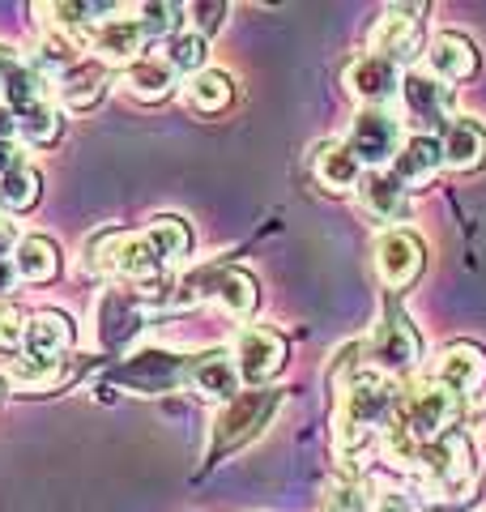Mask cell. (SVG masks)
I'll return each instance as SVG.
<instances>
[{"label": "cell", "mask_w": 486, "mask_h": 512, "mask_svg": "<svg viewBox=\"0 0 486 512\" xmlns=\"http://www.w3.org/2000/svg\"><path fill=\"white\" fill-rule=\"evenodd\" d=\"M465 402L461 397L444 393L440 384H414V389H401L393 419L384 423V457L388 466H418V453L440 440L444 431L457 427Z\"/></svg>", "instance_id": "obj_1"}, {"label": "cell", "mask_w": 486, "mask_h": 512, "mask_svg": "<svg viewBox=\"0 0 486 512\" xmlns=\"http://www.w3.org/2000/svg\"><path fill=\"white\" fill-rule=\"evenodd\" d=\"M401 389L380 372H359L342 393L333 397V448L337 457H350L371 440V431L384 427L397 410Z\"/></svg>", "instance_id": "obj_2"}, {"label": "cell", "mask_w": 486, "mask_h": 512, "mask_svg": "<svg viewBox=\"0 0 486 512\" xmlns=\"http://www.w3.org/2000/svg\"><path fill=\"white\" fill-rule=\"evenodd\" d=\"M418 483H423L427 500L440 504H465L474 500L478 491V461H474V444L461 427L444 431L440 440H431L423 453H418Z\"/></svg>", "instance_id": "obj_3"}, {"label": "cell", "mask_w": 486, "mask_h": 512, "mask_svg": "<svg viewBox=\"0 0 486 512\" xmlns=\"http://www.w3.org/2000/svg\"><path fill=\"white\" fill-rule=\"evenodd\" d=\"M162 269L167 265L145 244V235H128L120 227H107L94 239H86V274L116 278L124 286H150L154 278H162Z\"/></svg>", "instance_id": "obj_4"}, {"label": "cell", "mask_w": 486, "mask_h": 512, "mask_svg": "<svg viewBox=\"0 0 486 512\" xmlns=\"http://www.w3.org/2000/svg\"><path fill=\"white\" fill-rule=\"evenodd\" d=\"M278 406H282V393L278 389H248V393H239L235 402H226L214 414V423H209L205 461H218L222 453H235V448L256 440L269 427L273 414H278Z\"/></svg>", "instance_id": "obj_5"}, {"label": "cell", "mask_w": 486, "mask_h": 512, "mask_svg": "<svg viewBox=\"0 0 486 512\" xmlns=\"http://www.w3.org/2000/svg\"><path fill=\"white\" fill-rule=\"evenodd\" d=\"M367 359L376 363L380 376H405L418 367V359H423V342H418L410 316L397 308V299H384L380 320L367 338Z\"/></svg>", "instance_id": "obj_6"}, {"label": "cell", "mask_w": 486, "mask_h": 512, "mask_svg": "<svg viewBox=\"0 0 486 512\" xmlns=\"http://www.w3.org/2000/svg\"><path fill=\"white\" fill-rule=\"evenodd\" d=\"M423 5H388L376 26L367 35V52L384 56L393 64H410L414 56H423V22H418Z\"/></svg>", "instance_id": "obj_7"}, {"label": "cell", "mask_w": 486, "mask_h": 512, "mask_svg": "<svg viewBox=\"0 0 486 512\" xmlns=\"http://www.w3.org/2000/svg\"><path fill=\"white\" fill-rule=\"evenodd\" d=\"M346 146L354 150V158H359L367 171H384L401 150V120L384 107H363L350 124Z\"/></svg>", "instance_id": "obj_8"}, {"label": "cell", "mask_w": 486, "mask_h": 512, "mask_svg": "<svg viewBox=\"0 0 486 512\" xmlns=\"http://www.w3.org/2000/svg\"><path fill=\"white\" fill-rule=\"evenodd\" d=\"M286 338L278 329H265V325H248L235 338L231 346V359L239 367V380L252 384V389H265V384L273 380L286 367Z\"/></svg>", "instance_id": "obj_9"}, {"label": "cell", "mask_w": 486, "mask_h": 512, "mask_svg": "<svg viewBox=\"0 0 486 512\" xmlns=\"http://www.w3.org/2000/svg\"><path fill=\"white\" fill-rule=\"evenodd\" d=\"M184 367L188 359L171 355V350H141V355L124 359L116 372H111V384H124L128 393L154 397V393H171L184 384Z\"/></svg>", "instance_id": "obj_10"}, {"label": "cell", "mask_w": 486, "mask_h": 512, "mask_svg": "<svg viewBox=\"0 0 486 512\" xmlns=\"http://www.w3.org/2000/svg\"><path fill=\"white\" fill-rule=\"evenodd\" d=\"M423 265H427V248L414 231H401V227H388L376 239V274L388 291H405L423 278Z\"/></svg>", "instance_id": "obj_11"}, {"label": "cell", "mask_w": 486, "mask_h": 512, "mask_svg": "<svg viewBox=\"0 0 486 512\" xmlns=\"http://www.w3.org/2000/svg\"><path fill=\"white\" fill-rule=\"evenodd\" d=\"M342 82H346V90H350L363 107H384V103H393L397 94L405 90V73H401V64L363 52V56H354V60L346 64Z\"/></svg>", "instance_id": "obj_12"}, {"label": "cell", "mask_w": 486, "mask_h": 512, "mask_svg": "<svg viewBox=\"0 0 486 512\" xmlns=\"http://www.w3.org/2000/svg\"><path fill=\"white\" fill-rule=\"evenodd\" d=\"M205 299L218 303V312L231 320H252L261 308V286L248 269L239 265H222V269H205Z\"/></svg>", "instance_id": "obj_13"}, {"label": "cell", "mask_w": 486, "mask_h": 512, "mask_svg": "<svg viewBox=\"0 0 486 512\" xmlns=\"http://www.w3.org/2000/svg\"><path fill=\"white\" fill-rule=\"evenodd\" d=\"M184 384L205 402H235L239 397V367L226 350H205V355H192L184 367Z\"/></svg>", "instance_id": "obj_14"}, {"label": "cell", "mask_w": 486, "mask_h": 512, "mask_svg": "<svg viewBox=\"0 0 486 512\" xmlns=\"http://www.w3.org/2000/svg\"><path fill=\"white\" fill-rule=\"evenodd\" d=\"M435 384L452 397H474L486 389V350L474 342H452L435 363Z\"/></svg>", "instance_id": "obj_15"}, {"label": "cell", "mask_w": 486, "mask_h": 512, "mask_svg": "<svg viewBox=\"0 0 486 512\" xmlns=\"http://www.w3.org/2000/svg\"><path fill=\"white\" fill-rule=\"evenodd\" d=\"M86 43H90V52L99 56L103 69H107V64H124V69H128L133 60L145 56V43H150V35L141 30L137 18H103L86 35Z\"/></svg>", "instance_id": "obj_16"}, {"label": "cell", "mask_w": 486, "mask_h": 512, "mask_svg": "<svg viewBox=\"0 0 486 512\" xmlns=\"http://www.w3.org/2000/svg\"><path fill=\"white\" fill-rule=\"evenodd\" d=\"M145 312H150V299H145L137 286H111V291L103 295V303H99L103 342L107 346H124L145 325Z\"/></svg>", "instance_id": "obj_17"}, {"label": "cell", "mask_w": 486, "mask_h": 512, "mask_svg": "<svg viewBox=\"0 0 486 512\" xmlns=\"http://www.w3.org/2000/svg\"><path fill=\"white\" fill-rule=\"evenodd\" d=\"M405 103H410L414 120L427 124L431 133H444L452 124V86H444L431 73H405Z\"/></svg>", "instance_id": "obj_18"}, {"label": "cell", "mask_w": 486, "mask_h": 512, "mask_svg": "<svg viewBox=\"0 0 486 512\" xmlns=\"http://www.w3.org/2000/svg\"><path fill=\"white\" fill-rule=\"evenodd\" d=\"M354 192H359L363 214L376 222H401L405 210H410V197H405L410 188H405L393 171H363V180Z\"/></svg>", "instance_id": "obj_19"}, {"label": "cell", "mask_w": 486, "mask_h": 512, "mask_svg": "<svg viewBox=\"0 0 486 512\" xmlns=\"http://www.w3.org/2000/svg\"><path fill=\"white\" fill-rule=\"evenodd\" d=\"M22 346H26L30 359H52V363H60L73 350V320L64 316V312H56V308L35 312V316L26 320V342Z\"/></svg>", "instance_id": "obj_20"}, {"label": "cell", "mask_w": 486, "mask_h": 512, "mask_svg": "<svg viewBox=\"0 0 486 512\" xmlns=\"http://www.w3.org/2000/svg\"><path fill=\"white\" fill-rule=\"evenodd\" d=\"M427 64H431L427 73L440 77V82L448 86V82H465V77L478 73V52L465 35H457V30H440L427 47Z\"/></svg>", "instance_id": "obj_21"}, {"label": "cell", "mask_w": 486, "mask_h": 512, "mask_svg": "<svg viewBox=\"0 0 486 512\" xmlns=\"http://www.w3.org/2000/svg\"><path fill=\"white\" fill-rule=\"evenodd\" d=\"M312 175L324 192H354L363 180V163L346 141H320L312 154Z\"/></svg>", "instance_id": "obj_22"}, {"label": "cell", "mask_w": 486, "mask_h": 512, "mask_svg": "<svg viewBox=\"0 0 486 512\" xmlns=\"http://www.w3.org/2000/svg\"><path fill=\"white\" fill-rule=\"evenodd\" d=\"M440 154L448 171H482L486 167V128L478 120H452L440 133Z\"/></svg>", "instance_id": "obj_23"}, {"label": "cell", "mask_w": 486, "mask_h": 512, "mask_svg": "<svg viewBox=\"0 0 486 512\" xmlns=\"http://www.w3.org/2000/svg\"><path fill=\"white\" fill-rule=\"evenodd\" d=\"M440 167H444L440 137H431V133H418V137H410V141H401L397 158L388 163V171H393L405 188L431 184V180H435V171H440Z\"/></svg>", "instance_id": "obj_24"}, {"label": "cell", "mask_w": 486, "mask_h": 512, "mask_svg": "<svg viewBox=\"0 0 486 512\" xmlns=\"http://www.w3.org/2000/svg\"><path fill=\"white\" fill-rule=\"evenodd\" d=\"M175 82H180V73L167 64V56H141V60L128 64L124 77H120V86L133 94L137 103H162V99H171Z\"/></svg>", "instance_id": "obj_25"}, {"label": "cell", "mask_w": 486, "mask_h": 512, "mask_svg": "<svg viewBox=\"0 0 486 512\" xmlns=\"http://www.w3.org/2000/svg\"><path fill=\"white\" fill-rule=\"evenodd\" d=\"M103 90H107V69L99 60H81L56 82V99L69 111H86L103 99Z\"/></svg>", "instance_id": "obj_26"}, {"label": "cell", "mask_w": 486, "mask_h": 512, "mask_svg": "<svg viewBox=\"0 0 486 512\" xmlns=\"http://www.w3.org/2000/svg\"><path fill=\"white\" fill-rule=\"evenodd\" d=\"M231 99H235V77L226 69H201L184 86V103L201 111V116H218V111L231 107Z\"/></svg>", "instance_id": "obj_27"}, {"label": "cell", "mask_w": 486, "mask_h": 512, "mask_svg": "<svg viewBox=\"0 0 486 512\" xmlns=\"http://www.w3.org/2000/svg\"><path fill=\"white\" fill-rule=\"evenodd\" d=\"M13 269H18V278L22 282H56L60 274V248H56V239H47V235H26L18 252H13Z\"/></svg>", "instance_id": "obj_28"}, {"label": "cell", "mask_w": 486, "mask_h": 512, "mask_svg": "<svg viewBox=\"0 0 486 512\" xmlns=\"http://www.w3.org/2000/svg\"><path fill=\"white\" fill-rule=\"evenodd\" d=\"M145 244L154 248V256L162 265H175V261H184V256L192 252V231H188L184 218L158 214V218H150V227H145Z\"/></svg>", "instance_id": "obj_29"}, {"label": "cell", "mask_w": 486, "mask_h": 512, "mask_svg": "<svg viewBox=\"0 0 486 512\" xmlns=\"http://www.w3.org/2000/svg\"><path fill=\"white\" fill-rule=\"evenodd\" d=\"M5 376L13 380V389H22V393H47V389H56V384L69 380V359L52 363V359H30V355H22V359L9 363Z\"/></svg>", "instance_id": "obj_30"}, {"label": "cell", "mask_w": 486, "mask_h": 512, "mask_svg": "<svg viewBox=\"0 0 486 512\" xmlns=\"http://www.w3.org/2000/svg\"><path fill=\"white\" fill-rule=\"evenodd\" d=\"M39 192H43V180H39V171L30 167V163H18L13 171L0 175V205H5L9 214H26V210H35Z\"/></svg>", "instance_id": "obj_31"}, {"label": "cell", "mask_w": 486, "mask_h": 512, "mask_svg": "<svg viewBox=\"0 0 486 512\" xmlns=\"http://www.w3.org/2000/svg\"><path fill=\"white\" fill-rule=\"evenodd\" d=\"M133 18L141 22V30L150 39H175L184 22V5H171V0H145V5L133 9Z\"/></svg>", "instance_id": "obj_32"}, {"label": "cell", "mask_w": 486, "mask_h": 512, "mask_svg": "<svg viewBox=\"0 0 486 512\" xmlns=\"http://www.w3.org/2000/svg\"><path fill=\"white\" fill-rule=\"evenodd\" d=\"M18 137L30 141V146H52L60 137V111H56V99H47L39 107H30L18 116Z\"/></svg>", "instance_id": "obj_33"}, {"label": "cell", "mask_w": 486, "mask_h": 512, "mask_svg": "<svg viewBox=\"0 0 486 512\" xmlns=\"http://www.w3.org/2000/svg\"><path fill=\"white\" fill-rule=\"evenodd\" d=\"M324 504L329 512H371V495H367V483H359L354 474H337L324 483Z\"/></svg>", "instance_id": "obj_34"}, {"label": "cell", "mask_w": 486, "mask_h": 512, "mask_svg": "<svg viewBox=\"0 0 486 512\" xmlns=\"http://www.w3.org/2000/svg\"><path fill=\"white\" fill-rule=\"evenodd\" d=\"M167 64L175 73H188V77H197L201 69H205V56H209V47H205V39L201 35H192V30H180L175 39H167Z\"/></svg>", "instance_id": "obj_35"}, {"label": "cell", "mask_w": 486, "mask_h": 512, "mask_svg": "<svg viewBox=\"0 0 486 512\" xmlns=\"http://www.w3.org/2000/svg\"><path fill=\"white\" fill-rule=\"evenodd\" d=\"M359 355H363V342H350V346H342V350L333 355V363H329V389H333V397L363 372V359H359Z\"/></svg>", "instance_id": "obj_36"}, {"label": "cell", "mask_w": 486, "mask_h": 512, "mask_svg": "<svg viewBox=\"0 0 486 512\" xmlns=\"http://www.w3.org/2000/svg\"><path fill=\"white\" fill-rule=\"evenodd\" d=\"M184 13L192 18V35L209 39V35H214V30L222 26V18H226V13H231V9H226L222 0H197V5H188Z\"/></svg>", "instance_id": "obj_37"}, {"label": "cell", "mask_w": 486, "mask_h": 512, "mask_svg": "<svg viewBox=\"0 0 486 512\" xmlns=\"http://www.w3.org/2000/svg\"><path fill=\"white\" fill-rule=\"evenodd\" d=\"M26 312L13 303H0V350H18L26 342Z\"/></svg>", "instance_id": "obj_38"}, {"label": "cell", "mask_w": 486, "mask_h": 512, "mask_svg": "<svg viewBox=\"0 0 486 512\" xmlns=\"http://www.w3.org/2000/svg\"><path fill=\"white\" fill-rule=\"evenodd\" d=\"M371 512H414V508H410V500H405L401 491H380L376 504H371Z\"/></svg>", "instance_id": "obj_39"}, {"label": "cell", "mask_w": 486, "mask_h": 512, "mask_svg": "<svg viewBox=\"0 0 486 512\" xmlns=\"http://www.w3.org/2000/svg\"><path fill=\"white\" fill-rule=\"evenodd\" d=\"M18 244H22V239H18V227L0 218V261H9V256L18 252Z\"/></svg>", "instance_id": "obj_40"}, {"label": "cell", "mask_w": 486, "mask_h": 512, "mask_svg": "<svg viewBox=\"0 0 486 512\" xmlns=\"http://www.w3.org/2000/svg\"><path fill=\"white\" fill-rule=\"evenodd\" d=\"M0 141H18V116L5 99H0Z\"/></svg>", "instance_id": "obj_41"}, {"label": "cell", "mask_w": 486, "mask_h": 512, "mask_svg": "<svg viewBox=\"0 0 486 512\" xmlns=\"http://www.w3.org/2000/svg\"><path fill=\"white\" fill-rule=\"evenodd\" d=\"M18 64H22V60H18V52L0 43V90H5V82L13 77V69H18Z\"/></svg>", "instance_id": "obj_42"}, {"label": "cell", "mask_w": 486, "mask_h": 512, "mask_svg": "<svg viewBox=\"0 0 486 512\" xmlns=\"http://www.w3.org/2000/svg\"><path fill=\"white\" fill-rule=\"evenodd\" d=\"M22 163V154H18V141H0V175L13 171Z\"/></svg>", "instance_id": "obj_43"}, {"label": "cell", "mask_w": 486, "mask_h": 512, "mask_svg": "<svg viewBox=\"0 0 486 512\" xmlns=\"http://www.w3.org/2000/svg\"><path fill=\"white\" fill-rule=\"evenodd\" d=\"M13 282H18V269H13V261H0V295H9Z\"/></svg>", "instance_id": "obj_44"}, {"label": "cell", "mask_w": 486, "mask_h": 512, "mask_svg": "<svg viewBox=\"0 0 486 512\" xmlns=\"http://www.w3.org/2000/svg\"><path fill=\"white\" fill-rule=\"evenodd\" d=\"M478 436H482V448H486V410H482V419H478Z\"/></svg>", "instance_id": "obj_45"}, {"label": "cell", "mask_w": 486, "mask_h": 512, "mask_svg": "<svg viewBox=\"0 0 486 512\" xmlns=\"http://www.w3.org/2000/svg\"><path fill=\"white\" fill-rule=\"evenodd\" d=\"M0 393H5V376H0Z\"/></svg>", "instance_id": "obj_46"}]
</instances>
